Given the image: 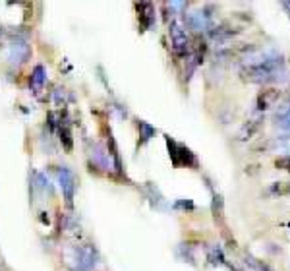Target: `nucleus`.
<instances>
[{"label":"nucleus","instance_id":"nucleus-1","mask_svg":"<svg viewBox=\"0 0 290 271\" xmlns=\"http://www.w3.org/2000/svg\"><path fill=\"white\" fill-rule=\"evenodd\" d=\"M64 265L72 271H91L99 263V254L93 246H66L62 250Z\"/></svg>","mask_w":290,"mask_h":271},{"label":"nucleus","instance_id":"nucleus-2","mask_svg":"<svg viewBox=\"0 0 290 271\" xmlns=\"http://www.w3.org/2000/svg\"><path fill=\"white\" fill-rule=\"evenodd\" d=\"M166 145H168V153H170L174 167H198V157L192 153L190 147L176 143L170 136H166Z\"/></svg>","mask_w":290,"mask_h":271},{"label":"nucleus","instance_id":"nucleus-3","mask_svg":"<svg viewBox=\"0 0 290 271\" xmlns=\"http://www.w3.org/2000/svg\"><path fill=\"white\" fill-rule=\"evenodd\" d=\"M168 35H170V41H172L174 55L186 57V55H188V49H190V39H188V33H186L184 26H182L178 20H172V22H170V26H168Z\"/></svg>","mask_w":290,"mask_h":271},{"label":"nucleus","instance_id":"nucleus-4","mask_svg":"<svg viewBox=\"0 0 290 271\" xmlns=\"http://www.w3.org/2000/svg\"><path fill=\"white\" fill-rule=\"evenodd\" d=\"M54 172H56L58 184H60V188H62V194H64L66 205L72 207L74 192H76V176H74V172L70 171L68 167H56Z\"/></svg>","mask_w":290,"mask_h":271},{"label":"nucleus","instance_id":"nucleus-5","mask_svg":"<svg viewBox=\"0 0 290 271\" xmlns=\"http://www.w3.org/2000/svg\"><path fill=\"white\" fill-rule=\"evenodd\" d=\"M6 57L8 62L20 66V64H26L29 58H31V47L26 39H14L12 43L8 45V51H6Z\"/></svg>","mask_w":290,"mask_h":271},{"label":"nucleus","instance_id":"nucleus-6","mask_svg":"<svg viewBox=\"0 0 290 271\" xmlns=\"http://www.w3.org/2000/svg\"><path fill=\"white\" fill-rule=\"evenodd\" d=\"M186 26L194 31H205V29L211 28V14H207L205 10H196V12H190L186 16Z\"/></svg>","mask_w":290,"mask_h":271},{"label":"nucleus","instance_id":"nucleus-7","mask_svg":"<svg viewBox=\"0 0 290 271\" xmlns=\"http://www.w3.org/2000/svg\"><path fill=\"white\" fill-rule=\"evenodd\" d=\"M278 99H280V91L278 89H263L258 95V113L275 107Z\"/></svg>","mask_w":290,"mask_h":271},{"label":"nucleus","instance_id":"nucleus-8","mask_svg":"<svg viewBox=\"0 0 290 271\" xmlns=\"http://www.w3.org/2000/svg\"><path fill=\"white\" fill-rule=\"evenodd\" d=\"M44 82H46V70H44L43 64H37L31 72V76H29V87L33 89L35 95H39L43 91Z\"/></svg>","mask_w":290,"mask_h":271},{"label":"nucleus","instance_id":"nucleus-9","mask_svg":"<svg viewBox=\"0 0 290 271\" xmlns=\"http://www.w3.org/2000/svg\"><path fill=\"white\" fill-rule=\"evenodd\" d=\"M261 122H263V114L258 113L254 118H250L246 124L242 126V130H240V134H238V140H242V142H246V140H250L258 130L261 128Z\"/></svg>","mask_w":290,"mask_h":271},{"label":"nucleus","instance_id":"nucleus-10","mask_svg":"<svg viewBox=\"0 0 290 271\" xmlns=\"http://www.w3.org/2000/svg\"><path fill=\"white\" fill-rule=\"evenodd\" d=\"M138 12H140V24L144 26V29L153 28V24H155V8H153V4H147V2L138 4Z\"/></svg>","mask_w":290,"mask_h":271},{"label":"nucleus","instance_id":"nucleus-11","mask_svg":"<svg viewBox=\"0 0 290 271\" xmlns=\"http://www.w3.org/2000/svg\"><path fill=\"white\" fill-rule=\"evenodd\" d=\"M58 132H60V142H62V147H64L66 151H72L74 140H72V130H70V126H68L66 122L60 120V124H58Z\"/></svg>","mask_w":290,"mask_h":271},{"label":"nucleus","instance_id":"nucleus-12","mask_svg":"<svg viewBox=\"0 0 290 271\" xmlns=\"http://www.w3.org/2000/svg\"><path fill=\"white\" fill-rule=\"evenodd\" d=\"M35 188L37 190H41L43 194H48V196H52L54 194V188H52V184H50V180L44 176L43 172H35Z\"/></svg>","mask_w":290,"mask_h":271},{"label":"nucleus","instance_id":"nucleus-13","mask_svg":"<svg viewBox=\"0 0 290 271\" xmlns=\"http://www.w3.org/2000/svg\"><path fill=\"white\" fill-rule=\"evenodd\" d=\"M267 149H280V151H288L290 155V134H286V136H276L275 140L271 143H267L265 145Z\"/></svg>","mask_w":290,"mask_h":271},{"label":"nucleus","instance_id":"nucleus-14","mask_svg":"<svg viewBox=\"0 0 290 271\" xmlns=\"http://www.w3.org/2000/svg\"><path fill=\"white\" fill-rule=\"evenodd\" d=\"M207 259L213 263V265H222L224 263V256H222V250L217 244H211L209 250H207Z\"/></svg>","mask_w":290,"mask_h":271},{"label":"nucleus","instance_id":"nucleus-15","mask_svg":"<svg viewBox=\"0 0 290 271\" xmlns=\"http://www.w3.org/2000/svg\"><path fill=\"white\" fill-rule=\"evenodd\" d=\"M275 122H276V126H280V128H284V130H290V105L288 107H282V109L275 114Z\"/></svg>","mask_w":290,"mask_h":271},{"label":"nucleus","instance_id":"nucleus-16","mask_svg":"<svg viewBox=\"0 0 290 271\" xmlns=\"http://www.w3.org/2000/svg\"><path fill=\"white\" fill-rule=\"evenodd\" d=\"M138 128H140V138H142V143H147L153 136H155V128L153 126H149L147 122L144 120H140L138 122Z\"/></svg>","mask_w":290,"mask_h":271},{"label":"nucleus","instance_id":"nucleus-17","mask_svg":"<svg viewBox=\"0 0 290 271\" xmlns=\"http://www.w3.org/2000/svg\"><path fill=\"white\" fill-rule=\"evenodd\" d=\"M269 194H278V196L290 194V182H275V184H271Z\"/></svg>","mask_w":290,"mask_h":271},{"label":"nucleus","instance_id":"nucleus-18","mask_svg":"<svg viewBox=\"0 0 290 271\" xmlns=\"http://www.w3.org/2000/svg\"><path fill=\"white\" fill-rule=\"evenodd\" d=\"M246 263L252 267V269H258V271H271V267L269 265H265L263 261H260V259H256V257L252 256H246Z\"/></svg>","mask_w":290,"mask_h":271},{"label":"nucleus","instance_id":"nucleus-19","mask_svg":"<svg viewBox=\"0 0 290 271\" xmlns=\"http://www.w3.org/2000/svg\"><path fill=\"white\" fill-rule=\"evenodd\" d=\"M66 95H68L66 89H56V91H54V101H56V105L64 107V105H66Z\"/></svg>","mask_w":290,"mask_h":271},{"label":"nucleus","instance_id":"nucleus-20","mask_svg":"<svg viewBox=\"0 0 290 271\" xmlns=\"http://www.w3.org/2000/svg\"><path fill=\"white\" fill-rule=\"evenodd\" d=\"M275 167H276V169H284V171H290V155H286V157L276 159Z\"/></svg>","mask_w":290,"mask_h":271},{"label":"nucleus","instance_id":"nucleus-21","mask_svg":"<svg viewBox=\"0 0 290 271\" xmlns=\"http://www.w3.org/2000/svg\"><path fill=\"white\" fill-rule=\"evenodd\" d=\"M174 207H178V209H194V203H192V201L180 200V201L174 203Z\"/></svg>","mask_w":290,"mask_h":271}]
</instances>
